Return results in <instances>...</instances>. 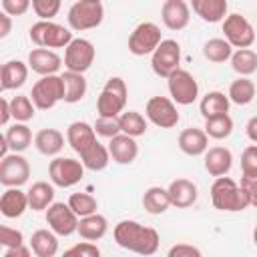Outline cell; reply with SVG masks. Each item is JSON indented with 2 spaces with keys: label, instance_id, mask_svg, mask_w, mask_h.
Returning <instances> with one entry per match:
<instances>
[{
  "label": "cell",
  "instance_id": "cell-8",
  "mask_svg": "<svg viewBox=\"0 0 257 257\" xmlns=\"http://www.w3.org/2000/svg\"><path fill=\"white\" fill-rule=\"evenodd\" d=\"M151 68L157 76L169 78L177 68H181V46L177 40H163L157 50L151 54Z\"/></svg>",
  "mask_w": 257,
  "mask_h": 257
},
{
  "label": "cell",
  "instance_id": "cell-2",
  "mask_svg": "<svg viewBox=\"0 0 257 257\" xmlns=\"http://www.w3.org/2000/svg\"><path fill=\"white\" fill-rule=\"evenodd\" d=\"M211 203L219 211L237 213L249 207V197H247V191L239 183L223 175V177H215L211 185Z\"/></svg>",
  "mask_w": 257,
  "mask_h": 257
},
{
  "label": "cell",
  "instance_id": "cell-20",
  "mask_svg": "<svg viewBox=\"0 0 257 257\" xmlns=\"http://www.w3.org/2000/svg\"><path fill=\"white\" fill-rule=\"evenodd\" d=\"M108 153H110V159L114 163H118V165H131L137 159V155H139V145H137L135 137L124 135V133H118L116 137L110 139Z\"/></svg>",
  "mask_w": 257,
  "mask_h": 257
},
{
  "label": "cell",
  "instance_id": "cell-38",
  "mask_svg": "<svg viewBox=\"0 0 257 257\" xmlns=\"http://www.w3.org/2000/svg\"><path fill=\"white\" fill-rule=\"evenodd\" d=\"M203 54L211 62H225L233 54V46L227 42V38H209L203 44Z\"/></svg>",
  "mask_w": 257,
  "mask_h": 257
},
{
  "label": "cell",
  "instance_id": "cell-7",
  "mask_svg": "<svg viewBox=\"0 0 257 257\" xmlns=\"http://www.w3.org/2000/svg\"><path fill=\"white\" fill-rule=\"evenodd\" d=\"M84 169L86 167L82 161H76L72 157H56L48 165V177H50L52 185L68 189L82 181Z\"/></svg>",
  "mask_w": 257,
  "mask_h": 257
},
{
  "label": "cell",
  "instance_id": "cell-27",
  "mask_svg": "<svg viewBox=\"0 0 257 257\" xmlns=\"http://www.w3.org/2000/svg\"><path fill=\"white\" fill-rule=\"evenodd\" d=\"M34 147L40 155L54 157L64 149V135L56 128H42L34 137Z\"/></svg>",
  "mask_w": 257,
  "mask_h": 257
},
{
  "label": "cell",
  "instance_id": "cell-23",
  "mask_svg": "<svg viewBox=\"0 0 257 257\" xmlns=\"http://www.w3.org/2000/svg\"><path fill=\"white\" fill-rule=\"evenodd\" d=\"M233 167V155L227 147H211L205 151V171L211 177H223Z\"/></svg>",
  "mask_w": 257,
  "mask_h": 257
},
{
  "label": "cell",
  "instance_id": "cell-52",
  "mask_svg": "<svg viewBox=\"0 0 257 257\" xmlns=\"http://www.w3.org/2000/svg\"><path fill=\"white\" fill-rule=\"evenodd\" d=\"M0 112H2V114H0V124L6 126L8 120L12 118V110H10V100H8V98H2V100H0Z\"/></svg>",
  "mask_w": 257,
  "mask_h": 257
},
{
  "label": "cell",
  "instance_id": "cell-31",
  "mask_svg": "<svg viewBox=\"0 0 257 257\" xmlns=\"http://www.w3.org/2000/svg\"><path fill=\"white\" fill-rule=\"evenodd\" d=\"M26 193H28V203L32 211H46L54 203V187L46 181L34 183Z\"/></svg>",
  "mask_w": 257,
  "mask_h": 257
},
{
  "label": "cell",
  "instance_id": "cell-4",
  "mask_svg": "<svg viewBox=\"0 0 257 257\" xmlns=\"http://www.w3.org/2000/svg\"><path fill=\"white\" fill-rule=\"evenodd\" d=\"M28 36L40 48H66L72 42V32L52 20H38L30 26Z\"/></svg>",
  "mask_w": 257,
  "mask_h": 257
},
{
  "label": "cell",
  "instance_id": "cell-10",
  "mask_svg": "<svg viewBox=\"0 0 257 257\" xmlns=\"http://www.w3.org/2000/svg\"><path fill=\"white\" fill-rule=\"evenodd\" d=\"M161 42H163L161 28L155 22H141L135 26V30L128 36V50L135 56H145V54H153Z\"/></svg>",
  "mask_w": 257,
  "mask_h": 257
},
{
  "label": "cell",
  "instance_id": "cell-22",
  "mask_svg": "<svg viewBox=\"0 0 257 257\" xmlns=\"http://www.w3.org/2000/svg\"><path fill=\"white\" fill-rule=\"evenodd\" d=\"M179 149L189 157L205 155V151L209 149V135L205 133V128L189 126L179 135Z\"/></svg>",
  "mask_w": 257,
  "mask_h": 257
},
{
  "label": "cell",
  "instance_id": "cell-5",
  "mask_svg": "<svg viewBox=\"0 0 257 257\" xmlns=\"http://www.w3.org/2000/svg\"><path fill=\"white\" fill-rule=\"evenodd\" d=\"M30 98L36 104V108H40V110L54 108L56 102L64 100V80H62V76L60 74L40 76V80H36L32 84Z\"/></svg>",
  "mask_w": 257,
  "mask_h": 257
},
{
  "label": "cell",
  "instance_id": "cell-42",
  "mask_svg": "<svg viewBox=\"0 0 257 257\" xmlns=\"http://www.w3.org/2000/svg\"><path fill=\"white\" fill-rule=\"evenodd\" d=\"M62 0H32V10L40 20H52L60 12Z\"/></svg>",
  "mask_w": 257,
  "mask_h": 257
},
{
  "label": "cell",
  "instance_id": "cell-9",
  "mask_svg": "<svg viewBox=\"0 0 257 257\" xmlns=\"http://www.w3.org/2000/svg\"><path fill=\"white\" fill-rule=\"evenodd\" d=\"M167 86H169V94L177 104H193L199 96V82L195 80V76L185 70V68H177L169 78H167Z\"/></svg>",
  "mask_w": 257,
  "mask_h": 257
},
{
  "label": "cell",
  "instance_id": "cell-48",
  "mask_svg": "<svg viewBox=\"0 0 257 257\" xmlns=\"http://www.w3.org/2000/svg\"><path fill=\"white\" fill-rule=\"evenodd\" d=\"M167 255L169 257H201V249L189 243H179V245H173Z\"/></svg>",
  "mask_w": 257,
  "mask_h": 257
},
{
  "label": "cell",
  "instance_id": "cell-45",
  "mask_svg": "<svg viewBox=\"0 0 257 257\" xmlns=\"http://www.w3.org/2000/svg\"><path fill=\"white\" fill-rule=\"evenodd\" d=\"M241 173L243 175H257V143L249 145L241 153Z\"/></svg>",
  "mask_w": 257,
  "mask_h": 257
},
{
  "label": "cell",
  "instance_id": "cell-13",
  "mask_svg": "<svg viewBox=\"0 0 257 257\" xmlns=\"http://www.w3.org/2000/svg\"><path fill=\"white\" fill-rule=\"evenodd\" d=\"M223 32L233 48H249L255 42V30L241 14H227L223 20Z\"/></svg>",
  "mask_w": 257,
  "mask_h": 257
},
{
  "label": "cell",
  "instance_id": "cell-6",
  "mask_svg": "<svg viewBox=\"0 0 257 257\" xmlns=\"http://www.w3.org/2000/svg\"><path fill=\"white\" fill-rule=\"evenodd\" d=\"M68 26L76 32L82 30H90L100 26V22L104 20V8L102 2H94V0H76L66 14Z\"/></svg>",
  "mask_w": 257,
  "mask_h": 257
},
{
  "label": "cell",
  "instance_id": "cell-28",
  "mask_svg": "<svg viewBox=\"0 0 257 257\" xmlns=\"http://www.w3.org/2000/svg\"><path fill=\"white\" fill-rule=\"evenodd\" d=\"M30 247L36 257H54L58 253V235L52 229H38L30 237Z\"/></svg>",
  "mask_w": 257,
  "mask_h": 257
},
{
  "label": "cell",
  "instance_id": "cell-50",
  "mask_svg": "<svg viewBox=\"0 0 257 257\" xmlns=\"http://www.w3.org/2000/svg\"><path fill=\"white\" fill-rule=\"evenodd\" d=\"M32 253H34L32 247H24V243H22V245H16V247H6L4 257H30Z\"/></svg>",
  "mask_w": 257,
  "mask_h": 257
},
{
  "label": "cell",
  "instance_id": "cell-43",
  "mask_svg": "<svg viewBox=\"0 0 257 257\" xmlns=\"http://www.w3.org/2000/svg\"><path fill=\"white\" fill-rule=\"evenodd\" d=\"M96 135L98 137H104V139H112L120 133V126H118V118H108V116H98L96 122L92 124Z\"/></svg>",
  "mask_w": 257,
  "mask_h": 257
},
{
  "label": "cell",
  "instance_id": "cell-40",
  "mask_svg": "<svg viewBox=\"0 0 257 257\" xmlns=\"http://www.w3.org/2000/svg\"><path fill=\"white\" fill-rule=\"evenodd\" d=\"M205 133L211 139H227L233 133V118L229 114H221V116H213V118H205Z\"/></svg>",
  "mask_w": 257,
  "mask_h": 257
},
{
  "label": "cell",
  "instance_id": "cell-39",
  "mask_svg": "<svg viewBox=\"0 0 257 257\" xmlns=\"http://www.w3.org/2000/svg\"><path fill=\"white\" fill-rule=\"evenodd\" d=\"M10 110H12V118L16 122H28L34 118V110H36V104L32 102L30 94H18L10 100Z\"/></svg>",
  "mask_w": 257,
  "mask_h": 257
},
{
  "label": "cell",
  "instance_id": "cell-54",
  "mask_svg": "<svg viewBox=\"0 0 257 257\" xmlns=\"http://www.w3.org/2000/svg\"><path fill=\"white\" fill-rule=\"evenodd\" d=\"M253 241H255V245H257V227L253 229Z\"/></svg>",
  "mask_w": 257,
  "mask_h": 257
},
{
  "label": "cell",
  "instance_id": "cell-26",
  "mask_svg": "<svg viewBox=\"0 0 257 257\" xmlns=\"http://www.w3.org/2000/svg\"><path fill=\"white\" fill-rule=\"evenodd\" d=\"M106 231H108V221H106V217L104 215H100V213H90V215H86V217H80V221H78V235L82 237V239H86V241H98V239H102L104 235H106Z\"/></svg>",
  "mask_w": 257,
  "mask_h": 257
},
{
  "label": "cell",
  "instance_id": "cell-49",
  "mask_svg": "<svg viewBox=\"0 0 257 257\" xmlns=\"http://www.w3.org/2000/svg\"><path fill=\"white\" fill-rule=\"evenodd\" d=\"M241 187L247 191L249 205L257 209V175H243L241 177Z\"/></svg>",
  "mask_w": 257,
  "mask_h": 257
},
{
  "label": "cell",
  "instance_id": "cell-1",
  "mask_svg": "<svg viewBox=\"0 0 257 257\" xmlns=\"http://www.w3.org/2000/svg\"><path fill=\"white\" fill-rule=\"evenodd\" d=\"M114 241L118 247L126 249V251H133V253H139V255H153L157 253L159 249V233L153 229V227H145L141 225L139 221H133V219H124V221H118L114 225Z\"/></svg>",
  "mask_w": 257,
  "mask_h": 257
},
{
  "label": "cell",
  "instance_id": "cell-25",
  "mask_svg": "<svg viewBox=\"0 0 257 257\" xmlns=\"http://www.w3.org/2000/svg\"><path fill=\"white\" fill-rule=\"evenodd\" d=\"M191 8L203 22L215 24L225 20L229 4L227 0H191Z\"/></svg>",
  "mask_w": 257,
  "mask_h": 257
},
{
  "label": "cell",
  "instance_id": "cell-17",
  "mask_svg": "<svg viewBox=\"0 0 257 257\" xmlns=\"http://www.w3.org/2000/svg\"><path fill=\"white\" fill-rule=\"evenodd\" d=\"M66 143L80 157L88 147H92L96 143V131L92 124H88L84 120H74L66 128Z\"/></svg>",
  "mask_w": 257,
  "mask_h": 257
},
{
  "label": "cell",
  "instance_id": "cell-21",
  "mask_svg": "<svg viewBox=\"0 0 257 257\" xmlns=\"http://www.w3.org/2000/svg\"><path fill=\"white\" fill-rule=\"evenodd\" d=\"M169 197H171V205L177 207V209H187V207H193L197 197H199V191H197V185L189 179H175L169 187Z\"/></svg>",
  "mask_w": 257,
  "mask_h": 257
},
{
  "label": "cell",
  "instance_id": "cell-55",
  "mask_svg": "<svg viewBox=\"0 0 257 257\" xmlns=\"http://www.w3.org/2000/svg\"><path fill=\"white\" fill-rule=\"evenodd\" d=\"M94 2H100V0H94Z\"/></svg>",
  "mask_w": 257,
  "mask_h": 257
},
{
  "label": "cell",
  "instance_id": "cell-35",
  "mask_svg": "<svg viewBox=\"0 0 257 257\" xmlns=\"http://www.w3.org/2000/svg\"><path fill=\"white\" fill-rule=\"evenodd\" d=\"M118 126H120V133L124 135H131V137H141L147 133L149 124H147V118L137 112V110H122L118 114Z\"/></svg>",
  "mask_w": 257,
  "mask_h": 257
},
{
  "label": "cell",
  "instance_id": "cell-24",
  "mask_svg": "<svg viewBox=\"0 0 257 257\" xmlns=\"http://www.w3.org/2000/svg\"><path fill=\"white\" fill-rule=\"evenodd\" d=\"M30 66L22 60H8L2 64L0 70V88L2 90H14L20 88L28 78Z\"/></svg>",
  "mask_w": 257,
  "mask_h": 257
},
{
  "label": "cell",
  "instance_id": "cell-33",
  "mask_svg": "<svg viewBox=\"0 0 257 257\" xmlns=\"http://www.w3.org/2000/svg\"><path fill=\"white\" fill-rule=\"evenodd\" d=\"M4 137L8 141L10 151H14V153H22L32 145V131L28 128L26 122H14L12 126L6 128Z\"/></svg>",
  "mask_w": 257,
  "mask_h": 257
},
{
  "label": "cell",
  "instance_id": "cell-11",
  "mask_svg": "<svg viewBox=\"0 0 257 257\" xmlns=\"http://www.w3.org/2000/svg\"><path fill=\"white\" fill-rule=\"evenodd\" d=\"M145 114L155 126H161V128H173L181 118L177 110V102L167 96H151L147 100Z\"/></svg>",
  "mask_w": 257,
  "mask_h": 257
},
{
  "label": "cell",
  "instance_id": "cell-53",
  "mask_svg": "<svg viewBox=\"0 0 257 257\" xmlns=\"http://www.w3.org/2000/svg\"><path fill=\"white\" fill-rule=\"evenodd\" d=\"M245 133H247V137H249L251 143H257V114L251 116V118L247 120V124H245Z\"/></svg>",
  "mask_w": 257,
  "mask_h": 257
},
{
  "label": "cell",
  "instance_id": "cell-3",
  "mask_svg": "<svg viewBox=\"0 0 257 257\" xmlns=\"http://www.w3.org/2000/svg\"><path fill=\"white\" fill-rule=\"evenodd\" d=\"M126 96H128V88L126 82L120 76H110L98 98H96V112L98 116H108V118H118V114L124 110L126 106Z\"/></svg>",
  "mask_w": 257,
  "mask_h": 257
},
{
  "label": "cell",
  "instance_id": "cell-29",
  "mask_svg": "<svg viewBox=\"0 0 257 257\" xmlns=\"http://www.w3.org/2000/svg\"><path fill=\"white\" fill-rule=\"evenodd\" d=\"M229 96L221 90H211L201 98L199 110L205 118H213V116H221V114H229Z\"/></svg>",
  "mask_w": 257,
  "mask_h": 257
},
{
  "label": "cell",
  "instance_id": "cell-46",
  "mask_svg": "<svg viewBox=\"0 0 257 257\" xmlns=\"http://www.w3.org/2000/svg\"><path fill=\"white\" fill-rule=\"evenodd\" d=\"M24 243V237L18 229L14 227H8V225H2L0 227V245L4 247H16V245H22Z\"/></svg>",
  "mask_w": 257,
  "mask_h": 257
},
{
  "label": "cell",
  "instance_id": "cell-16",
  "mask_svg": "<svg viewBox=\"0 0 257 257\" xmlns=\"http://www.w3.org/2000/svg\"><path fill=\"white\" fill-rule=\"evenodd\" d=\"M161 20L169 30H183L191 20V6L185 0H165Z\"/></svg>",
  "mask_w": 257,
  "mask_h": 257
},
{
  "label": "cell",
  "instance_id": "cell-36",
  "mask_svg": "<svg viewBox=\"0 0 257 257\" xmlns=\"http://www.w3.org/2000/svg\"><path fill=\"white\" fill-rule=\"evenodd\" d=\"M229 60H231V68L241 76H249L257 72V52H253L251 48H237Z\"/></svg>",
  "mask_w": 257,
  "mask_h": 257
},
{
  "label": "cell",
  "instance_id": "cell-30",
  "mask_svg": "<svg viewBox=\"0 0 257 257\" xmlns=\"http://www.w3.org/2000/svg\"><path fill=\"white\" fill-rule=\"evenodd\" d=\"M62 80H64V102L68 104H74L78 100L84 98L86 94V78L82 76V72H72V70H66L60 74Z\"/></svg>",
  "mask_w": 257,
  "mask_h": 257
},
{
  "label": "cell",
  "instance_id": "cell-47",
  "mask_svg": "<svg viewBox=\"0 0 257 257\" xmlns=\"http://www.w3.org/2000/svg\"><path fill=\"white\" fill-rule=\"evenodd\" d=\"M32 0H2V10L10 16H22L30 10Z\"/></svg>",
  "mask_w": 257,
  "mask_h": 257
},
{
  "label": "cell",
  "instance_id": "cell-32",
  "mask_svg": "<svg viewBox=\"0 0 257 257\" xmlns=\"http://www.w3.org/2000/svg\"><path fill=\"white\" fill-rule=\"evenodd\" d=\"M143 207L151 215H161L171 207V197L169 191L163 187H149L143 193Z\"/></svg>",
  "mask_w": 257,
  "mask_h": 257
},
{
  "label": "cell",
  "instance_id": "cell-19",
  "mask_svg": "<svg viewBox=\"0 0 257 257\" xmlns=\"http://www.w3.org/2000/svg\"><path fill=\"white\" fill-rule=\"evenodd\" d=\"M28 207V193H24L20 187H6V191L0 197V213L6 219L22 217Z\"/></svg>",
  "mask_w": 257,
  "mask_h": 257
},
{
  "label": "cell",
  "instance_id": "cell-15",
  "mask_svg": "<svg viewBox=\"0 0 257 257\" xmlns=\"http://www.w3.org/2000/svg\"><path fill=\"white\" fill-rule=\"evenodd\" d=\"M30 177V163L20 153L2 157L0 161V183L4 187H22Z\"/></svg>",
  "mask_w": 257,
  "mask_h": 257
},
{
  "label": "cell",
  "instance_id": "cell-51",
  "mask_svg": "<svg viewBox=\"0 0 257 257\" xmlns=\"http://www.w3.org/2000/svg\"><path fill=\"white\" fill-rule=\"evenodd\" d=\"M10 30H12V16L2 10V14H0V38H6L10 34Z\"/></svg>",
  "mask_w": 257,
  "mask_h": 257
},
{
  "label": "cell",
  "instance_id": "cell-34",
  "mask_svg": "<svg viewBox=\"0 0 257 257\" xmlns=\"http://www.w3.org/2000/svg\"><path fill=\"white\" fill-rule=\"evenodd\" d=\"M80 161L84 163V167L88 169V171H102V169H106V165H108V161H110V153H108V147H104V145H100L98 141L92 145V147H88L82 155H80Z\"/></svg>",
  "mask_w": 257,
  "mask_h": 257
},
{
  "label": "cell",
  "instance_id": "cell-18",
  "mask_svg": "<svg viewBox=\"0 0 257 257\" xmlns=\"http://www.w3.org/2000/svg\"><path fill=\"white\" fill-rule=\"evenodd\" d=\"M28 66L32 72L46 76V74H56L62 66V58L52 50V48H32L28 54Z\"/></svg>",
  "mask_w": 257,
  "mask_h": 257
},
{
  "label": "cell",
  "instance_id": "cell-14",
  "mask_svg": "<svg viewBox=\"0 0 257 257\" xmlns=\"http://www.w3.org/2000/svg\"><path fill=\"white\" fill-rule=\"evenodd\" d=\"M78 221H80V217L72 211V207L68 203H52L46 209V223L60 237H68V235L76 233Z\"/></svg>",
  "mask_w": 257,
  "mask_h": 257
},
{
  "label": "cell",
  "instance_id": "cell-41",
  "mask_svg": "<svg viewBox=\"0 0 257 257\" xmlns=\"http://www.w3.org/2000/svg\"><path fill=\"white\" fill-rule=\"evenodd\" d=\"M68 205L72 207V211L78 217H86L90 213H96V209H98V201L90 193H72L68 197Z\"/></svg>",
  "mask_w": 257,
  "mask_h": 257
},
{
  "label": "cell",
  "instance_id": "cell-12",
  "mask_svg": "<svg viewBox=\"0 0 257 257\" xmlns=\"http://www.w3.org/2000/svg\"><path fill=\"white\" fill-rule=\"evenodd\" d=\"M96 50L86 38H72V42L64 48V66L72 72H86L94 62Z\"/></svg>",
  "mask_w": 257,
  "mask_h": 257
},
{
  "label": "cell",
  "instance_id": "cell-37",
  "mask_svg": "<svg viewBox=\"0 0 257 257\" xmlns=\"http://www.w3.org/2000/svg\"><path fill=\"white\" fill-rule=\"evenodd\" d=\"M227 96H229L231 102H235L239 106L249 104L255 98V84H253V80H249L247 76H239L237 80L231 82Z\"/></svg>",
  "mask_w": 257,
  "mask_h": 257
},
{
  "label": "cell",
  "instance_id": "cell-44",
  "mask_svg": "<svg viewBox=\"0 0 257 257\" xmlns=\"http://www.w3.org/2000/svg\"><path fill=\"white\" fill-rule=\"evenodd\" d=\"M98 255H100V249L92 241H86V239L64 251V257H98Z\"/></svg>",
  "mask_w": 257,
  "mask_h": 257
}]
</instances>
